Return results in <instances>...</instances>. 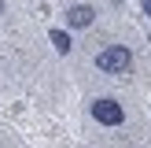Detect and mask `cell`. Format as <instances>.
<instances>
[{
    "label": "cell",
    "mask_w": 151,
    "mask_h": 148,
    "mask_svg": "<svg viewBox=\"0 0 151 148\" xmlns=\"http://www.w3.org/2000/svg\"><path fill=\"white\" fill-rule=\"evenodd\" d=\"M96 67H100L103 74H125L133 67V52L125 48V44H107V48H100V56H96Z\"/></svg>",
    "instance_id": "cell-1"
},
{
    "label": "cell",
    "mask_w": 151,
    "mask_h": 148,
    "mask_svg": "<svg viewBox=\"0 0 151 148\" xmlns=\"http://www.w3.org/2000/svg\"><path fill=\"white\" fill-rule=\"evenodd\" d=\"M88 111H92V118L100 126H122L125 122V107L114 100V96H96V100L88 104Z\"/></svg>",
    "instance_id": "cell-2"
},
{
    "label": "cell",
    "mask_w": 151,
    "mask_h": 148,
    "mask_svg": "<svg viewBox=\"0 0 151 148\" xmlns=\"http://www.w3.org/2000/svg\"><path fill=\"white\" fill-rule=\"evenodd\" d=\"M96 22V7L92 4H70L66 7V26L70 30H88Z\"/></svg>",
    "instance_id": "cell-3"
},
{
    "label": "cell",
    "mask_w": 151,
    "mask_h": 148,
    "mask_svg": "<svg viewBox=\"0 0 151 148\" xmlns=\"http://www.w3.org/2000/svg\"><path fill=\"white\" fill-rule=\"evenodd\" d=\"M48 41L55 44V52H59V56H66V52H70V33H66V30H52V33H48Z\"/></svg>",
    "instance_id": "cell-4"
},
{
    "label": "cell",
    "mask_w": 151,
    "mask_h": 148,
    "mask_svg": "<svg viewBox=\"0 0 151 148\" xmlns=\"http://www.w3.org/2000/svg\"><path fill=\"white\" fill-rule=\"evenodd\" d=\"M140 11H144V15H151V0H140Z\"/></svg>",
    "instance_id": "cell-5"
},
{
    "label": "cell",
    "mask_w": 151,
    "mask_h": 148,
    "mask_svg": "<svg viewBox=\"0 0 151 148\" xmlns=\"http://www.w3.org/2000/svg\"><path fill=\"white\" fill-rule=\"evenodd\" d=\"M0 15H4V0H0Z\"/></svg>",
    "instance_id": "cell-6"
}]
</instances>
